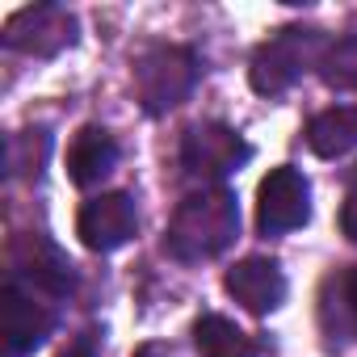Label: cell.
<instances>
[{"label":"cell","mask_w":357,"mask_h":357,"mask_svg":"<svg viewBox=\"0 0 357 357\" xmlns=\"http://www.w3.org/2000/svg\"><path fill=\"white\" fill-rule=\"evenodd\" d=\"M324 51H328L324 30H315V26H286V30L269 34V38L252 51L248 84H252L261 97H282V93H290L311 68H319Z\"/></svg>","instance_id":"3957f363"},{"label":"cell","mask_w":357,"mask_h":357,"mask_svg":"<svg viewBox=\"0 0 357 357\" xmlns=\"http://www.w3.org/2000/svg\"><path fill=\"white\" fill-rule=\"evenodd\" d=\"M51 155V135L47 126H34V130H17L9 143H5V168L9 176H38L43 164Z\"/></svg>","instance_id":"5bb4252c"},{"label":"cell","mask_w":357,"mask_h":357,"mask_svg":"<svg viewBox=\"0 0 357 357\" xmlns=\"http://www.w3.org/2000/svg\"><path fill=\"white\" fill-rule=\"evenodd\" d=\"M118 160H122L118 139L105 126L93 122V126H80V135L68 147V176H72V185L93 190V185H101L105 176L118 168Z\"/></svg>","instance_id":"8fae6325"},{"label":"cell","mask_w":357,"mask_h":357,"mask_svg":"<svg viewBox=\"0 0 357 357\" xmlns=\"http://www.w3.org/2000/svg\"><path fill=\"white\" fill-rule=\"evenodd\" d=\"M135 357H168V349H164V344H143Z\"/></svg>","instance_id":"d6986e66"},{"label":"cell","mask_w":357,"mask_h":357,"mask_svg":"<svg viewBox=\"0 0 357 357\" xmlns=\"http://www.w3.org/2000/svg\"><path fill=\"white\" fill-rule=\"evenodd\" d=\"M311 219V185L294 164L269 168V176L257 190V227L265 236H286L298 231Z\"/></svg>","instance_id":"52a82bcc"},{"label":"cell","mask_w":357,"mask_h":357,"mask_svg":"<svg viewBox=\"0 0 357 357\" xmlns=\"http://www.w3.org/2000/svg\"><path fill=\"white\" fill-rule=\"evenodd\" d=\"M252 160V143L227 122H194L181 135V168L198 181H227Z\"/></svg>","instance_id":"5b68a950"},{"label":"cell","mask_w":357,"mask_h":357,"mask_svg":"<svg viewBox=\"0 0 357 357\" xmlns=\"http://www.w3.org/2000/svg\"><path fill=\"white\" fill-rule=\"evenodd\" d=\"M336 294H340V303H344V315H349V328L357 332V265L340 273V282H336Z\"/></svg>","instance_id":"2e32d148"},{"label":"cell","mask_w":357,"mask_h":357,"mask_svg":"<svg viewBox=\"0 0 357 357\" xmlns=\"http://www.w3.org/2000/svg\"><path fill=\"white\" fill-rule=\"evenodd\" d=\"M194 344H198V357H261L257 340L236 319L215 315V311H206L194 324Z\"/></svg>","instance_id":"4fadbf2b"},{"label":"cell","mask_w":357,"mask_h":357,"mask_svg":"<svg viewBox=\"0 0 357 357\" xmlns=\"http://www.w3.org/2000/svg\"><path fill=\"white\" fill-rule=\"evenodd\" d=\"M55 357H101V353H97V344H93V336H76V340H72L68 349H59Z\"/></svg>","instance_id":"ac0fdd59"},{"label":"cell","mask_w":357,"mask_h":357,"mask_svg":"<svg viewBox=\"0 0 357 357\" xmlns=\"http://www.w3.org/2000/svg\"><path fill=\"white\" fill-rule=\"evenodd\" d=\"M223 286H227V294H231L244 311H252V315H269V311H278V307L286 303V273H282V265L269 261V257H244V261H236V265L227 269Z\"/></svg>","instance_id":"30bf717a"},{"label":"cell","mask_w":357,"mask_h":357,"mask_svg":"<svg viewBox=\"0 0 357 357\" xmlns=\"http://www.w3.org/2000/svg\"><path fill=\"white\" fill-rule=\"evenodd\" d=\"M340 231L349 236V244H357V190L344 198V206H340Z\"/></svg>","instance_id":"e0dca14e"},{"label":"cell","mask_w":357,"mask_h":357,"mask_svg":"<svg viewBox=\"0 0 357 357\" xmlns=\"http://www.w3.org/2000/svg\"><path fill=\"white\" fill-rule=\"evenodd\" d=\"M0 324H5V353L9 357H30L34 349H43L59 324V307L55 298H47L43 290L5 278L0 290Z\"/></svg>","instance_id":"277c9868"},{"label":"cell","mask_w":357,"mask_h":357,"mask_svg":"<svg viewBox=\"0 0 357 357\" xmlns=\"http://www.w3.org/2000/svg\"><path fill=\"white\" fill-rule=\"evenodd\" d=\"M130 76H135V97L143 114L160 118L194 97L202 80V59L194 47H181V43H151L139 51Z\"/></svg>","instance_id":"7a4b0ae2"},{"label":"cell","mask_w":357,"mask_h":357,"mask_svg":"<svg viewBox=\"0 0 357 357\" xmlns=\"http://www.w3.org/2000/svg\"><path fill=\"white\" fill-rule=\"evenodd\" d=\"M307 147L319 160L349 155L357 147V105H332L307 122Z\"/></svg>","instance_id":"7c38bea8"},{"label":"cell","mask_w":357,"mask_h":357,"mask_svg":"<svg viewBox=\"0 0 357 357\" xmlns=\"http://www.w3.org/2000/svg\"><path fill=\"white\" fill-rule=\"evenodd\" d=\"M76 34H80V22H76L72 9H63V5H26L5 22L0 43L17 55L55 59L76 43Z\"/></svg>","instance_id":"8992f818"},{"label":"cell","mask_w":357,"mask_h":357,"mask_svg":"<svg viewBox=\"0 0 357 357\" xmlns=\"http://www.w3.org/2000/svg\"><path fill=\"white\" fill-rule=\"evenodd\" d=\"M240 236V202L227 185H202L176 202L168 231H164V252L198 265L223 257Z\"/></svg>","instance_id":"6da1fadb"},{"label":"cell","mask_w":357,"mask_h":357,"mask_svg":"<svg viewBox=\"0 0 357 357\" xmlns=\"http://www.w3.org/2000/svg\"><path fill=\"white\" fill-rule=\"evenodd\" d=\"M9 278L43 290L47 298H68L76 290V265L47 240V236H22L9 252Z\"/></svg>","instance_id":"9c48e42d"},{"label":"cell","mask_w":357,"mask_h":357,"mask_svg":"<svg viewBox=\"0 0 357 357\" xmlns=\"http://www.w3.org/2000/svg\"><path fill=\"white\" fill-rule=\"evenodd\" d=\"M319 80L336 93H357V30L340 34L336 43H328L324 59H319Z\"/></svg>","instance_id":"9a60e30c"},{"label":"cell","mask_w":357,"mask_h":357,"mask_svg":"<svg viewBox=\"0 0 357 357\" xmlns=\"http://www.w3.org/2000/svg\"><path fill=\"white\" fill-rule=\"evenodd\" d=\"M135 231H139V206L122 190L89 198L76 215V236L89 252H118L135 240Z\"/></svg>","instance_id":"ba28073f"}]
</instances>
